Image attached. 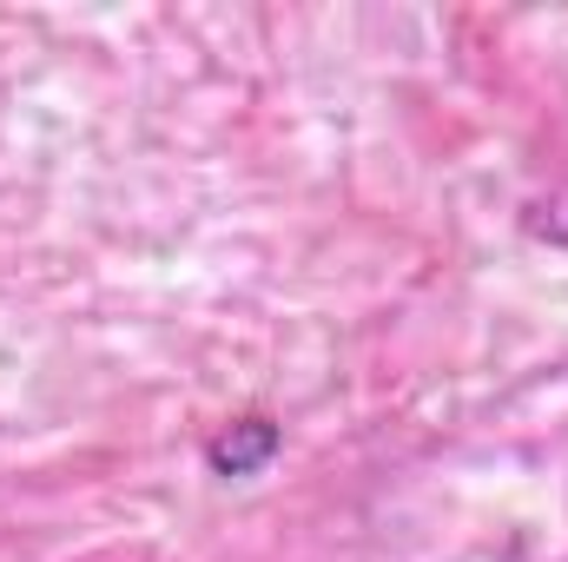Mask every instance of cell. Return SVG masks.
Segmentation results:
<instances>
[{
    "label": "cell",
    "instance_id": "6da1fadb",
    "mask_svg": "<svg viewBox=\"0 0 568 562\" xmlns=\"http://www.w3.org/2000/svg\"><path fill=\"white\" fill-rule=\"evenodd\" d=\"M278 450H284V430L272 418H239L205 443V463H212V476H258Z\"/></svg>",
    "mask_w": 568,
    "mask_h": 562
}]
</instances>
